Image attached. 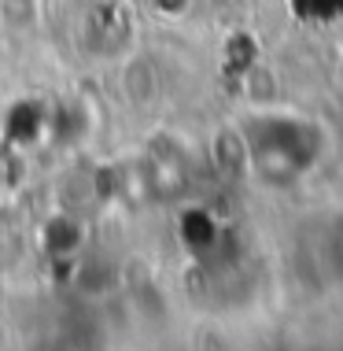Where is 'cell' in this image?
<instances>
[{
    "mask_svg": "<svg viewBox=\"0 0 343 351\" xmlns=\"http://www.w3.org/2000/svg\"><path fill=\"white\" fill-rule=\"evenodd\" d=\"M244 156L262 185L284 189L318 163L321 134L299 115H259L244 130Z\"/></svg>",
    "mask_w": 343,
    "mask_h": 351,
    "instance_id": "obj_1",
    "label": "cell"
},
{
    "mask_svg": "<svg viewBox=\"0 0 343 351\" xmlns=\"http://www.w3.org/2000/svg\"><path fill=\"white\" fill-rule=\"evenodd\" d=\"M0 23L23 34L37 23V0H0Z\"/></svg>",
    "mask_w": 343,
    "mask_h": 351,
    "instance_id": "obj_2",
    "label": "cell"
}]
</instances>
